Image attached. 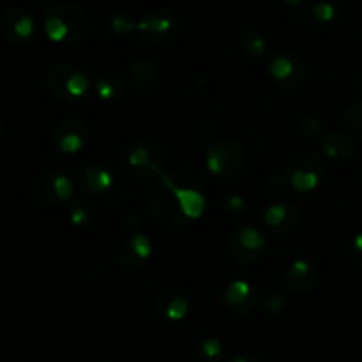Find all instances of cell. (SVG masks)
<instances>
[{"label":"cell","mask_w":362,"mask_h":362,"mask_svg":"<svg viewBox=\"0 0 362 362\" xmlns=\"http://www.w3.org/2000/svg\"><path fill=\"white\" fill-rule=\"evenodd\" d=\"M228 362H262V361L255 356H246V354H243V356L232 357Z\"/></svg>","instance_id":"35"},{"label":"cell","mask_w":362,"mask_h":362,"mask_svg":"<svg viewBox=\"0 0 362 362\" xmlns=\"http://www.w3.org/2000/svg\"><path fill=\"white\" fill-rule=\"evenodd\" d=\"M290 186L288 175H271L264 182V191L269 198H279L281 194H285L286 187Z\"/></svg>","instance_id":"25"},{"label":"cell","mask_w":362,"mask_h":362,"mask_svg":"<svg viewBox=\"0 0 362 362\" xmlns=\"http://www.w3.org/2000/svg\"><path fill=\"white\" fill-rule=\"evenodd\" d=\"M322 151L334 159H349L356 154V144L350 136L341 133H329L322 138Z\"/></svg>","instance_id":"19"},{"label":"cell","mask_w":362,"mask_h":362,"mask_svg":"<svg viewBox=\"0 0 362 362\" xmlns=\"http://www.w3.org/2000/svg\"><path fill=\"white\" fill-rule=\"evenodd\" d=\"M189 299L182 290L170 288L156 299V311L170 322H180L189 313Z\"/></svg>","instance_id":"14"},{"label":"cell","mask_w":362,"mask_h":362,"mask_svg":"<svg viewBox=\"0 0 362 362\" xmlns=\"http://www.w3.org/2000/svg\"><path fill=\"white\" fill-rule=\"evenodd\" d=\"M225 207L228 209V212L232 214H243L246 211V200H244L240 194H230L225 202Z\"/></svg>","instance_id":"33"},{"label":"cell","mask_w":362,"mask_h":362,"mask_svg":"<svg viewBox=\"0 0 362 362\" xmlns=\"http://www.w3.org/2000/svg\"><path fill=\"white\" fill-rule=\"evenodd\" d=\"M110 30L115 35H126L136 28V23L124 13H113L110 16Z\"/></svg>","instance_id":"27"},{"label":"cell","mask_w":362,"mask_h":362,"mask_svg":"<svg viewBox=\"0 0 362 362\" xmlns=\"http://www.w3.org/2000/svg\"><path fill=\"white\" fill-rule=\"evenodd\" d=\"M4 134H6V127H4V124L0 122V141L4 140Z\"/></svg>","instance_id":"37"},{"label":"cell","mask_w":362,"mask_h":362,"mask_svg":"<svg viewBox=\"0 0 362 362\" xmlns=\"http://www.w3.org/2000/svg\"><path fill=\"white\" fill-rule=\"evenodd\" d=\"M239 45L247 57L260 59V57H264L265 49H267V39H265L264 32L260 28L255 27V25H247L239 32Z\"/></svg>","instance_id":"20"},{"label":"cell","mask_w":362,"mask_h":362,"mask_svg":"<svg viewBox=\"0 0 362 362\" xmlns=\"http://www.w3.org/2000/svg\"><path fill=\"white\" fill-rule=\"evenodd\" d=\"M290 180V186L299 193H306V191H313L315 187L320 184L322 175L315 172H304V170H293V172H286Z\"/></svg>","instance_id":"23"},{"label":"cell","mask_w":362,"mask_h":362,"mask_svg":"<svg viewBox=\"0 0 362 362\" xmlns=\"http://www.w3.org/2000/svg\"><path fill=\"white\" fill-rule=\"evenodd\" d=\"M205 163L214 175L235 179L247 166V152L240 141L233 138L212 140L205 151Z\"/></svg>","instance_id":"2"},{"label":"cell","mask_w":362,"mask_h":362,"mask_svg":"<svg viewBox=\"0 0 362 362\" xmlns=\"http://www.w3.org/2000/svg\"><path fill=\"white\" fill-rule=\"evenodd\" d=\"M299 129L304 136L317 138L320 136L322 131H324V126H322L320 120L315 119V117H304V119L299 122Z\"/></svg>","instance_id":"30"},{"label":"cell","mask_w":362,"mask_h":362,"mask_svg":"<svg viewBox=\"0 0 362 362\" xmlns=\"http://www.w3.org/2000/svg\"><path fill=\"white\" fill-rule=\"evenodd\" d=\"M95 94L103 101H115L126 92V81L115 71H101L94 81Z\"/></svg>","instance_id":"17"},{"label":"cell","mask_w":362,"mask_h":362,"mask_svg":"<svg viewBox=\"0 0 362 362\" xmlns=\"http://www.w3.org/2000/svg\"><path fill=\"white\" fill-rule=\"evenodd\" d=\"M129 76L138 88H154L161 80L158 66L147 59H133L129 64Z\"/></svg>","instance_id":"18"},{"label":"cell","mask_w":362,"mask_h":362,"mask_svg":"<svg viewBox=\"0 0 362 362\" xmlns=\"http://www.w3.org/2000/svg\"><path fill=\"white\" fill-rule=\"evenodd\" d=\"M320 274V267H318L313 260L297 258L296 262H292L288 271H286L285 285L290 293L304 296V293H308L310 290H313L315 286H317Z\"/></svg>","instance_id":"10"},{"label":"cell","mask_w":362,"mask_h":362,"mask_svg":"<svg viewBox=\"0 0 362 362\" xmlns=\"http://www.w3.org/2000/svg\"><path fill=\"white\" fill-rule=\"evenodd\" d=\"M269 76L283 90H297L308 78V69L303 60L293 53H278L269 62Z\"/></svg>","instance_id":"7"},{"label":"cell","mask_w":362,"mask_h":362,"mask_svg":"<svg viewBox=\"0 0 362 362\" xmlns=\"http://www.w3.org/2000/svg\"><path fill=\"white\" fill-rule=\"evenodd\" d=\"M285 303L286 299L281 292H272L271 296L267 297L265 310H267L269 313H279V311H283V308H285Z\"/></svg>","instance_id":"32"},{"label":"cell","mask_w":362,"mask_h":362,"mask_svg":"<svg viewBox=\"0 0 362 362\" xmlns=\"http://www.w3.org/2000/svg\"><path fill=\"white\" fill-rule=\"evenodd\" d=\"M88 140V129L83 120L76 117H67L60 120L53 131V144L62 154H78Z\"/></svg>","instance_id":"9"},{"label":"cell","mask_w":362,"mask_h":362,"mask_svg":"<svg viewBox=\"0 0 362 362\" xmlns=\"http://www.w3.org/2000/svg\"><path fill=\"white\" fill-rule=\"evenodd\" d=\"M311 13H313V18L318 21V23H329V21L334 20L336 14H338V7H336L332 2L324 0V2L315 4Z\"/></svg>","instance_id":"28"},{"label":"cell","mask_w":362,"mask_h":362,"mask_svg":"<svg viewBox=\"0 0 362 362\" xmlns=\"http://www.w3.org/2000/svg\"><path fill=\"white\" fill-rule=\"evenodd\" d=\"M293 170H304V172H315L324 175L325 173L324 158L313 151L299 152L297 156H293L292 161H290L288 165V172H293Z\"/></svg>","instance_id":"21"},{"label":"cell","mask_w":362,"mask_h":362,"mask_svg":"<svg viewBox=\"0 0 362 362\" xmlns=\"http://www.w3.org/2000/svg\"><path fill=\"white\" fill-rule=\"evenodd\" d=\"M35 18L23 7H7L0 13V35L9 42H28L35 37Z\"/></svg>","instance_id":"8"},{"label":"cell","mask_w":362,"mask_h":362,"mask_svg":"<svg viewBox=\"0 0 362 362\" xmlns=\"http://www.w3.org/2000/svg\"><path fill=\"white\" fill-rule=\"evenodd\" d=\"M226 308L235 315H247L255 310L257 304V292L253 285H250L244 279H235L230 283L223 296Z\"/></svg>","instance_id":"13"},{"label":"cell","mask_w":362,"mask_h":362,"mask_svg":"<svg viewBox=\"0 0 362 362\" xmlns=\"http://www.w3.org/2000/svg\"><path fill=\"white\" fill-rule=\"evenodd\" d=\"M119 264L120 267L127 269V271H140L145 265V260H141V258L134 253L129 240H126V243H122V246H120L119 250Z\"/></svg>","instance_id":"24"},{"label":"cell","mask_w":362,"mask_h":362,"mask_svg":"<svg viewBox=\"0 0 362 362\" xmlns=\"http://www.w3.org/2000/svg\"><path fill=\"white\" fill-rule=\"evenodd\" d=\"M127 163L131 170H152V172H166L165 156L158 145L151 141H138L127 154Z\"/></svg>","instance_id":"12"},{"label":"cell","mask_w":362,"mask_h":362,"mask_svg":"<svg viewBox=\"0 0 362 362\" xmlns=\"http://www.w3.org/2000/svg\"><path fill=\"white\" fill-rule=\"evenodd\" d=\"M127 240H129L133 251L141 258V260H147L152 255V243L147 235H144V233H134V235Z\"/></svg>","instance_id":"29"},{"label":"cell","mask_w":362,"mask_h":362,"mask_svg":"<svg viewBox=\"0 0 362 362\" xmlns=\"http://www.w3.org/2000/svg\"><path fill=\"white\" fill-rule=\"evenodd\" d=\"M281 2H285L286 6H290V7H297V6H300L304 0H281Z\"/></svg>","instance_id":"36"},{"label":"cell","mask_w":362,"mask_h":362,"mask_svg":"<svg viewBox=\"0 0 362 362\" xmlns=\"http://www.w3.org/2000/svg\"><path fill=\"white\" fill-rule=\"evenodd\" d=\"M269 240L255 226H240L230 235L226 243V253L235 264L253 265L258 264L267 253Z\"/></svg>","instance_id":"6"},{"label":"cell","mask_w":362,"mask_h":362,"mask_svg":"<svg viewBox=\"0 0 362 362\" xmlns=\"http://www.w3.org/2000/svg\"><path fill=\"white\" fill-rule=\"evenodd\" d=\"M138 39L145 45L163 46L172 42L180 32V21L170 9H154L136 21Z\"/></svg>","instance_id":"5"},{"label":"cell","mask_w":362,"mask_h":362,"mask_svg":"<svg viewBox=\"0 0 362 362\" xmlns=\"http://www.w3.org/2000/svg\"><path fill=\"white\" fill-rule=\"evenodd\" d=\"M359 87H361V90H362V74L359 76Z\"/></svg>","instance_id":"38"},{"label":"cell","mask_w":362,"mask_h":362,"mask_svg":"<svg viewBox=\"0 0 362 362\" xmlns=\"http://www.w3.org/2000/svg\"><path fill=\"white\" fill-rule=\"evenodd\" d=\"M223 345L218 338H207L202 343V354L209 359H216V357L221 356Z\"/></svg>","instance_id":"31"},{"label":"cell","mask_w":362,"mask_h":362,"mask_svg":"<svg viewBox=\"0 0 362 362\" xmlns=\"http://www.w3.org/2000/svg\"><path fill=\"white\" fill-rule=\"evenodd\" d=\"M69 219L74 226H87L94 221V207L88 204H78L71 209Z\"/></svg>","instance_id":"26"},{"label":"cell","mask_w":362,"mask_h":362,"mask_svg":"<svg viewBox=\"0 0 362 362\" xmlns=\"http://www.w3.org/2000/svg\"><path fill=\"white\" fill-rule=\"evenodd\" d=\"M265 225L276 233L290 235L300 226V212L292 204H274L267 207L262 216Z\"/></svg>","instance_id":"11"},{"label":"cell","mask_w":362,"mask_h":362,"mask_svg":"<svg viewBox=\"0 0 362 362\" xmlns=\"http://www.w3.org/2000/svg\"><path fill=\"white\" fill-rule=\"evenodd\" d=\"M37 2H41V4H46V2H49V0H37Z\"/></svg>","instance_id":"39"},{"label":"cell","mask_w":362,"mask_h":362,"mask_svg":"<svg viewBox=\"0 0 362 362\" xmlns=\"http://www.w3.org/2000/svg\"><path fill=\"white\" fill-rule=\"evenodd\" d=\"M76 182L85 193L88 194H99L105 193L106 189H110L113 184V175L110 173V170L103 165H90L87 168H83L81 172H78Z\"/></svg>","instance_id":"15"},{"label":"cell","mask_w":362,"mask_h":362,"mask_svg":"<svg viewBox=\"0 0 362 362\" xmlns=\"http://www.w3.org/2000/svg\"><path fill=\"white\" fill-rule=\"evenodd\" d=\"M49 94L60 103H74L87 94L90 80L74 64H57L46 74Z\"/></svg>","instance_id":"4"},{"label":"cell","mask_w":362,"mask_h":362,"mask_svg":"<svg viewBox=\"0 0 362 362\" xmlns=\"http://www.w3.org/2000/svg\"><path fill=\"white\" fill-rule=\"evenodd\" d=\"M163 180L173 191L180 211L186 219H197L204 214L207 202H205L204 184L191 172H163Z\"/></svg>","instance_id":"3"},{"label":"cell","mask_w":362,"mask_h":362,"mask_svg":"<svg viewBox=\"0 0 362 362\" xmlns=\"http://www.w3.org/2000/svg\"><path fill=\"white\" fill-rule=\"evenodd\" d=\"M350 258L357 267L362 269V233H357L352 240V250H350Z\"/></svg>","instance_id":"34"},{"label":"cell","mask_w":362,"mask_h":362,"mask_svg":"<svg viewBox=\"0 0 362 362\" xmlns=\"http://www.w3.org/2000/svg\"><path fill=\"white\" fill-rule=\"evenodd\" d=\"M46 37L59 45H76L90 30L88 13L73 0H62L48 7L42 20Z\"/></svg>","instance_id":"1"},{"label":"cell","mask_w":362,"mask_h":362,"mask_svg":"<svg viewBox=\"0 0 362 362\" xmlns=\"http://www.w3.org/2000/svg\"><path fill=\"white\" fill-rule=\"evenodd\" d=\"M30 198L37 207L41 209H55L62 205L59 193L55 187V172L49 170L45 172L30 187Z\"/></svg>","instance_id":"16"},{"label":"cell","mask_w":362,"mask_h":362,"mask_svg":"<svg viewBox=\"0 0 362 362\" xmlns=\"http://www.w3.org/2000/svg\"><path fill=\"white\" fill-rule=\"evenodd\" d=\"M343 127L352 138L362 140V99L352 103L343 113Z\"/></svg>","instance_id":"22"}]
</instances>
